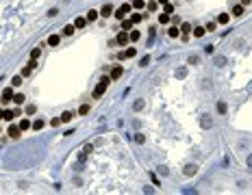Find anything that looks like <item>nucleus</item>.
Returning <instances> with one entry per match:
<instances>
[{"label": "nucleus", "instance_id": "nucleus-7", "mask_svg": "<svg viewBox=\"0 0 252 195\" xmlns=\"http://www.w3.org/2000/svg\"><path fill=\"white\" fill-rule=\"evenodd\" d=\"M122 74H124V67H122V65H115L113 72H111V80H117Z\"/></svg>", "mask_w": 252, "mask_h": 195}, {"label": "nucleus", "instance_id": "nucleus-39", "mask_svg": "<svg viewBox=\"0 0 252 195\" xmlns=\"http://www.w3.org/2000/svg\"><path fill=\"white\" fill-rule=\"evenodd\" d=\"M78 113H81V115H87V113H89V104H83V106L78 109Z\"/></svg>", "mask_w": 252, "mask_h": 195}, {"label": "nucleus", "instance_id": "nucleus-6", "mask_svg": "<svg viewBox=\"0 0 252 195\" xmlns=\"http://www.w3.org/2000/svg\"><path fill=\"white\" fill-rule=\"evenodd\" d=\"M128 39H131V37H128V33H126V31H122V33L115 37V41H117L120 46H126V43H128Z\"/></svg>", "mask_w": 252, "mask_h": 195}, {"label": "nucleus", "instance_id": "nucleus-37", "mask_svg": "<svg viewBox=\"0 0 252 195\" xmlns=\"http://www.w3.org/2000/svg\"><path fill=\"white\" fill-rule=\"evenodd\" d=\"M128 37H131V39H133V41H137V39H139V37H141V33H139V31H133V33H131V35H128Z\"/></svg>", "mask_w": 252, "mask_h": 195}, {"label": "nucleus", "instance_id": "nucleus-22", "mask_svg": "<svg viewBox=\"0 0 252 195\" xmlns=\"http://www.w3.org/2000/svg\"><path fill=\"white\" fill-rule=\"evenodd\" d=\"M44 126H46V121H44V119H37V121H33V128H35V130H41Z\"/></svg>", "mask_w": 252, "mask_h": 195}, {"label": "nucleus", "instance_id": "nucleus-8", "mask_svg": "<svg viewBox=\"0 0 252 195\" xmlns=\"http://www.w3.org/2000/svg\"><path fill=\"white\" fill-rule=\"evenodd\" d=\"M213 65L215 67H226V65H228V59H226V57H215L213 59Z\"/></svg>", "mask_w": 252, "mask_h": 195}, {"label": "nucleus", "instance_id": "nucleus-33", "mask_svg": "<svg viewBox=\"0 0 252 195\" xmlns=\"http://www.w3.org/2000/svg\"><path fill=\"white\" fill-rule=\"evenodd\" d=\"M135 141H137V143H146V134L137 132V134H135Z\"/></svg>", "mask_w": 252, "mask_h": 195}, {"label": "nucleus", "instance_id": "nucleus-51", "mask_svg": "<svg viewBox=\"0 0 252 195\" xmlns=\"http://www.w3.org/2000/svg\"><path fill=\"white\" fill-rule=\"evenodd\" d=\"M241 5L246 7V5H250V0H241Z\"/></svg>", "mask_w": 252, "mask_h": 195}, {"label": "nucleus", "instance_id": "nucleus-2", "mask_svg": "<svg viewBox=\"0 0 252 195\" xmlns=\"http://www.w3.org/2000/svg\"><path fill=\"white\" fill-rule=\"evenodd\" d=\"M200 128H202V130H211V128H213V117H211L209 113L200 115Z\"/></svg>", "mask_w": 252, "mask_h": 195}, {"label": "nucleus", "instance_id": "nucleus-19", "mask_svg": "<svg viewBox=\"0 0 252 195\" xmlns=\"http://www.w3.org/2000/svg\"><path fill=\"white\" fill-rule=\"evenodd\" d=\"M85 24H87V17H76V22H74V26H76V28H83Z\"/></svg>", "mask_w": 252, "mask_h": 195}, {"label": "nucleus", "instance_id": "nucleus-12", "mask_svg": "<svg viewBox=\"0 0 252 195\" xmlns=\"http://www.w3.org/2000/svg\"><path fill=\"white\" fill-rule=\"evenodd\" d=\"M233 15H235V17H241V15H243V5H235V7H233Z\"/></svg>", "mask_w": 252, "mask_h": 195}, {"label": "nucleus", "instance_id": "nucleus-28", "mask_svg": "<svg viewBox=\"0 0 252 195\" xmlns=\"http://www.w3.org/2000/svg\"><path fill=\"white\" fill-rule=\"evenodd\" d=\"M159 22H161V24H167V22H170V13H161V15H159Z\"/></svg>", "mask_w": 252, "mask_h": 195}, {"label": "nucleus", "instance_id": "nucleus-27", "mask_svg": "<svg viewBox=\"0 0 252 195\" xmlns=\"http://www.w3.org/2000/svg\"><path fill=\"white\" fill-rule=\"evenodd\" d=\"M17 126H20L22 130H26V128H31V121H29V119H22V121H20Z\"/></svg>", "mask_w": 252, "mask_h": 195}, {"label": "nucleus", "instance_id": "nucleus-15", "mask_svg": "<svg viewBox=\"0 0 252 195\" xmlns=\"http://www.w3.org/2000/svg\"><path fill=\"white\" fill-rule=\"evenodd\" d=\"M98 15H100V13H98V11H94V9H91V11H87V22H96V20H98Z\"/></svg>", "mask_w": 252, "mask_h": 195}, {"label": "nucleus", "instance_id": "nucleus-29", "mask_svg": "<svg viewBox=\"0 0 252 195\" xmlns=\"http://www.w3.org/2000/svg\"><path fill=\"white\" fill-rule=\"evenodd\" d=\"M35 113H37V106L35 104H29L26 106V115H35Z\"/></svg>", "mask_w": 252, "mask_h": 195}, {"label": "nucleus", "instance_id": "nucleus-9", "mask_svg": "<svg viewBox=\"0 0 252 195\" xmlns=\"http://www.w3.org/2000/svg\"><path fill=\"white\" fill-rule=\"evenodd\" d=\"M20 132H22V128H20V126H11V128H9V132H7V134H11V137H13V139H17V137H20Z\"/></svg>", "mask_w": 252, "mask_h": 195}, {"label": "nucleus", "instance_id": "nucleus-36", "mask_svg": "<svg viewBox=\"0 0 252 195\" xmlns=\"http://www.w3.org/2000/svg\"><path fill=\"white\" fill-rule=\"evenodd\" d=\"M74 28H76V26H72V24H70V26L63 28V33H65V35H74Z\"/></svg>", "mask_w": 252, "mask_h": 195}, {"label": "nucleus", "instance_id": "nucleus-1", "mask_svg": "<svg viewBox=\"0 0 252 195\" xmlns=\"http://www.w3.org/2000/svg\"><path fill=\"white\" fill-rule=\"evenodd\" d=\"M109 83H111V78L109 76H102L100 78V83H98V87L94 89V98L98 100V98H102V93L107 91V87H109Z\"/></svg>", "mask_w": 252, "mask_h": 195}, {"label": "nucleus", "instance_id": "nucleus-30", "mask_svg": "<svg viewBox=\"0 0 252 195\" xmlns=\"http://www.w3.org/2000/svg\"><path fill=\"white\" fill-rule=\"evenodd\" d=\"M13 102H15V104H22V102H24V95H22V93H15V95H13Z\"/></svg>", "mask_w": 252, "mask_h": 195}, {"label": "nucleus", "instance_id": "nucleus-26", "mask_svg": "<svg viewBox=\"0 0 252 195\" xmlns=\"http://www.w3.org/2000/svg\"><path fill=\"white\" fill-rule=\"evenodd\" d=\"M39 54H41V46H39V48H33V50H31V59H37Z\"/></svg>", "mask_w": 252, "mask_h": 195}, {"label": "nucleus", "instance_id": "nucleus-40", "mask_svg": "<svg viewBox=\"0 0 252 195\" xmlns=\"http://www.w3.org/2000/svg\"><path fill=\"white\" fill-rule=\"evenodd\" d=\"M133 7L135 9H143V0H133Z\"/></svg>", "mask_w": 252, "mask_h": 195}, {"label": "nucleus", "instance_id": "nucleus-24", "mask_svg": "<svg viewBox=\"0 0 252 195\" xmlns=\"http://www.w3.org/2000/svg\"><path fill=\"white\" fill-rule=\"evenodd\" d=\"M157 171H159L161 176H167V174H170V169H167L165 165H159V167H157Z\"/></svg>", "mask_w": 252, "mask_h": 195}, {"label": "nucleus", "instance_id": "nucleus-44", "mask_svg": "<svg viewBox=\"0 0 252 195\" xmlns=\"http://www.w3.org/2000/svg\"><path fill=\"white\" fill-rule=\"evenodd\" d=\"M135 54H137L135 48H128V50H126V57H135Z\"/></svg>", "mask_w": 252, "mask_h": 195}, {"label": "nucleus", "instance_id": "nucleus-23", "mask_svg": "<svg viewBox=\"0 0 252 195\" xmlns=\"http://www.w3.org/2000/svg\"><path fill=\"white\" fill-rule=\"evenodd\" d=\"M187 63H189V65H198V63H200V57H196V54H191V57L187 59Z\"/></svg>", "mask_w": 252, "mask_h": 195}, {"label": "nucleus", "instance_id": "nucleus-16", "mask_svg": "<svg viewBox=\"0 0 252 195\" xmlns=\"http://www.w3.org/2000/svg\"><path fill=\"white\" fill-rule=\"evenodd\" d=\"M133 111H135V113L143 111V100H135V102H133Z\"/></svg>", "mask_w": 252, "mask_h": 195}, {"label": "nucleus", "instance_id": "nucleus-10", "mask_svg": "<svg viewBox=\"0 0 252 195\" xmlns=\"http://www.w3.org/2000/svg\"><path fill=\"white\" fill-rule=\"evenodd\" d=\"M204 33H207V28H202V26H196V28H193V37H196V39L204 37Z\"/></svg>", "mask_w": 252, "mask_h": 195}, {"label": "nucleus", "instance_id": "nucleus-32", "mask_svg": "<svg viewBox=\"0 0 252 195\" xmlns=\"http://www.w3.org/2000/svg\"><path fill=\"white\" fill-rule=\"evenodd\" d=\"M131 20H133V24H139V22L143 20V15H141V13H135V15H133Z\"/></svg>", "mask_w": 252, "mask_h": 195}, {"label": "nucleus", "instance_id": "nucleus-3", "mask_svg": "<svg viewBox=\"0 0 252 195\" xmlns=\"http://www.w3.org/2000/svg\"><path fill=\"white\" fill-rule=\"evenodd\" d=\"M183 174H185L187 178H191V176H196V174H198V165H193V163H189V165H185V169H183Z\"/></svg>", "mask_w": 252, "mask_h": 195}, {"label": "nucleus", "instance_id": "nucleus-4", "mask_svg": "<svg viewBox=\"0 0 252 195\" xmlns=\"http://www.w3.org/2000/svg\"><path fill=\"white\" fill-rule=\"evenodd\" d=\"M126 13H131V5H122V7L115 11V17H117V20H124Z\"/></svg>", "mask_w": 252, "mask_h": 195}, {"label": "nucleus", "instance_id": "nucleus-52", "mask_svg": "<svg viewBox=\"0 0 252 195\" xmlns=\"http://www.w3.org/2000/svg\"><path fill=\"white\" fill-rule=\"evenodd\" d=\"M159 2H161V5H167V2H170V0H159Z\"/></svg>", "mask_w": 252, "mask_h": 195}, {"label": "nucleus", "instance_id": "nucleus-45", "mask_svg": "<svg viewBox=\"0 0 252 195\" xmlns=\"http://www.w3.org/2000/svg\"><path fill=\"white\" fill-rule=\"evenodd\" d=\"M31 72H33V69H31V67L26 65V67H24V69H22V76H29V74H31Z\"/></svg>", "mask_w": 252, "mask_h": 195}, {"label": "nucleus", "instance_id": "nucleus-14", "mask_svg": "<svg viewBox=\"0 0 252 195\" xmlns=\"http://www.w3.org/2000/svg\"><path fill=\"white\" fill-rule=\"evenodd\" d=\"M111 13H113V7H111V5H105L102 11H100V15H105V17H109Z\"/></svg>", "mask_w": 252, "mask_h": 195}, {"label": "nucleus", "instance_id": "nucleus-31", "mask_svg": "<svg viewBox=\"0 0 252 195\" xmlns=\"http://www.w3.org/2000/svg\"><path fill=\"white\" fill-rule=\"evenodd\" d=\"M155 35H157V33H155V28H150V37H148V46H152V43H155Z\"/></svg>", "mask_w": 252, "mask_h": 195}, {"label": "nucleus", "instance_id": "nucleus-20", "mask_svg": "<svg viewBox=\"0 0 252 195\" xmlns=\"http://www.w3.org/2000/svg\"><path fill=\"white\" fill-rule=\"evenodd\" d=\"M226 111H228V106H226V102H217V113H220V115H224Z\"/></svg>", "mask_w": 252, "mask_h": 195}, {"label": "nucleus", "instance_id": "nucleus-50", "mask_svg": "<svg viewBox=\"0 0 252 195\" xmlns=\"http://www.w3.org/2000/svg\"><path fill=\"white\" fill-rule=\"evenodd\" d=\"M0 119H5V111L2 109H0Z\"/></svg>", "mask_w": 252, "mask_h": 195}, {"label": "nucleus", "instance_id": "nucleus-49", "mask_svg": "<svg viewBox=\"0 0 252 195\" xmlns=\"http://www.w3.org/2000/svg\"><path fill=\"white\" fill-rule=\"evenodd\" d=\"M143 193H148V195H150V193H155V189H152V186H143Z\"/></svg>", "mask_w": 252, "mask_h": 195}, {"label": "nucleus", "instance_id": "nucleus-41", "mask_svg": "<svg viewBox=\"0 0 252 195\" xmlns=\"http://www.w3.org/2000/svg\"><path fill=\"white\" fill-rule=\"evenodd\" d=\"M172 11H174V7H172L170 2H167V5H163V13H172Z\"/></svg>", "mask_w": 252, "mask_h": 195}, {"label": "nucleus", "instance_id": "nucleus-13", "mask_svg": "<svg viewBox=\"0 0 252 195\" xmlns=\"http://www.w3.org/2000/svg\"><path fill=\"white\" fill-rule=\"evenodd\" d=\"M131 28H133V20H126L124 17L122 20V31H131Z\"/></svg>", "mask_w": 252, "mask_h": 195}, {"label": "nucleus", "instance_id": "nucleus-35", "mask_svg": "<svg viewBox=\"0 0 252 195\" xmlns=\"http://www.w3.org/2000/svg\"><path fill=\"white\" fill-rule=\"evenodd\" d=\"M217 22H220V24H226V22H228V13H222V15L217 17Z\"/></svg>", "mask_w": 252, "mask_h": 195}, {"label": "nucleus", "instance_id": "nucleus-25", "mask_svg": "<svg viewBox=\"0 0 252 195\" xmlns=\"http://www.w3.org/2000/svg\"><path fill=\"white\" fill-rule=\"evenodd\" d=\"M178 33H181V31H178V26H172V28L167 31V35H170V37H178Z\"/></svg>", "mask_w": 252, "mask_h": 195}, {"label": "nucleus", "instance_id": "nucleus-34", "mask_svg": "<svg viewBox=\"0 0 252 195\" xmlns=\"http://www.w3.org/2000/svg\"><path fill=\"white\" fill-rule=\"evenodd\" d=\"M204 28H207L209 33H213V31L217 28V24H215V22H209V24H207V26H204Z\"/></svg>", "mask_w": 252, "mask_h": 195}, {"label": "nucleus", "instance_id": "nucleus-47", "mask_svg": "<svg viewBox=\"0 0 252 195\" xmlns=\"http://www.w3.org/2000/svg\"><path fill=\"white\" fill-rule=\"evenodd\" d=\"M57 13H59V9H50V11H48V17H55Z\"/></svg>", "mask_w": 252, "mask_h": 195}, {"label": "nucleus", "instance_id": "nucleus-5", "mask_svg": "<svg viewBox=\"0 0 252 195\" xmlns=\"http://www.w3.org/2000/svg\"><path fill=\"white\" fill-rule=\"evenodd\" d=\"M0 102H2V104L13 102V91H11V89H5V91H2V95H0Z\"/></svg>", "mask_w": 252, "mask_h": 195}, {"label": "nucleus", "instance_id": "nucleus-18", "mask_svg": "<svg viewBox=\"0 0 252 195\" xmlns=\"http://www.w3.org/2000/svg\"><path fill=\"white\" fill-rule=\"evenodd\" d=\"M185 76H187V67H178V69H176V78H181V80H183Z\"/></svg>", "mask_w": 252, "mask_h": 195}, {"label": "nucleus", "instance_id": "nucleus-38", "mask_svg": "<svg viewBox=\"0 0 252 195\" xmlns=\"http://www.w3.org/2000/svg\"><path fill=\"white\" fill-rule=\"evenodd\" d=\"M11 85H13V87H20V85H22V76H15V78L11 80Z\"/></svg>", "mask_w": 252, "mask_h": 195}, {"label": "nucleus", "instance_id": "nucleus-46", "mask_svg": "<svg viewBox=\"0 0 252 195\" xmlns=\"http://www.w3.org/2000/svg\"><path fill=\"white\" fill-rule=\"evenodd\" d=\"M209 87H211V80L204 78V80H202V89H209Z\"/></svg>", "mask_w": 252, "mask_h": 195}, {"label": "nucleus", "instance_id": "nucleus-43", "mask_svg": "<svg viewBox=\"0 0 252 195\" xmlns=\"http://www.w3.org/2000/svg\"><path fill=\"white\" fill-rule=\"evenodd\" d=\"M246 165H248V169L252 171V154H248V158H246Z\"/></svg>", "mask_w": 252, "mask_h": 195}, {"label": "nucleus", "instance_id": "nucleus-11", "mask_svg": "<svg viewBox=\"0 0 252 195\" xmlns=\"http://www.w3.org/2000/svg\"><path fill=\"white\" fill-rule=\"evenodd\" d=\"M189 31H191V26L185 22V24H181V33H183V39H187L189 37Z\"/></svg>", "mask_w": 252, "mask_h": 195}, {"label": "nucleus", "instance_id": "nucleus-48", "mask_svg": "<svg viewBox=\"0 0 252 195\" xmlns=\"http://www.w3.org/2000/svg\"><path fill=\"white\" fill-rule=\"evenodd\" d=\"M204 52H207V54H213V46H211V43L204 46Z\"/></svg>", "mask_w": 252, "mask_h": 195}, {"label": "nucleus", "instance_id": "nucleus-17", "mask_svg": "<svg viewBox=\"0 0 252 195\" xmlns=\"http://www.w3.org/2000/svg\"><path fill=\"white\" fill-rule=\"evenodd\" d=\"M59 41H61L59 35H50V37H48V43H50V46H59Z\"/></svg>", "mask_w": 252, "mask_h": 195}, {"label": "nucleus", "instance_id": "nucleus-21", "mask_svg": "<svg viewBox=\"0 0 252 195\" xmlns=\"http://www.w3.org/2000/svg\"><path fill=\"white\" fill-rule=\"evenodd\" d=\"M72 117H74V113H72V111H65V113L61 115V121H72Z\"/></svg>", "mask_w": 252, "mask_h": 195}, {"label": "nucleus", "instance_id": "nucleus-42", "mask_svg": "<svg viewBox=\"0 0 252 195\" xmlns=\"http://www.w3.org/2000/svg\"><path fill=\"white\" fill-rule=\"evenodd\" d=\"M148 63H150V57H148V54H146V57H143V59H141V61H139V65H141V67H146V65H148Z\"/></svg>", "mask_w": 252, "mask_h": 195}]
</instances>
